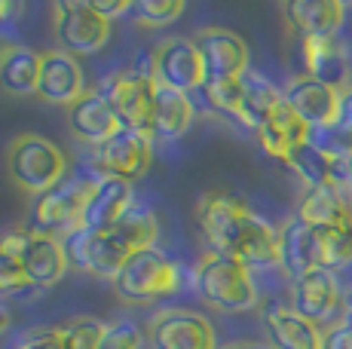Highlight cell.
<instances>
[{
  "label": "cell",
  "instance_id": "29",
  "mask_svg": "<svg viewBox=\"0 0 352 349\" xmlns=\"http://www.w3.org/2000/svg\"><path fill=\"white\" fill-rule=\"evenodd\" d=\"M208 107L214 113H221L230 123L248 129V113H245V98H242V83L239 80H221V83H206L202 86ZM252 132V129H248Z\"/></svg>",
  "mask_w": 352,
  "mask_h": 349
},
{
  "label": "cell",
  "instance_id": "14",
  "mask_svg": "<svg viewBox=\"0 0 352 349\" xmlns=\"http://www.w3.org/2000/svg\"><path fill=\"white\" fill-rule=\"evenodd\" d=\"M282 98L309 129H328V126L340 123V111H343V92L334 89L328 83L307 77H294L291 83L282 89Z\"/></svg>",
  "mask_w": 352,
  "mask_h": 349
},
{
  "label": "cell",
  "instance_id": "42",
  "mask_svg": "<svg viewBox=\"0 0 352 349\" xmlns=\"http://www.w3.org/2000/svg\"><path fill=\"white\" fill-rule=\"evenodd\" d=\"M346 196H349V203H352V163H349V187H346Z\"/></svg>",
  "mask_w": 352,
  "mask_h": 349
},
{
  "label": "cell",
  "instance_id": "27",
  "mask_svg": "<svg viewBox=\"0 0 352 349\" xmlns=\"http://www.w3.org/2000/svg\"><path fill=\"white\" fill-rule=\"evenodd\" d=\"M316 270H343L352 264V218L331 227H313Z\"/></svg>",
  "mask_w": 352,
  "mask_h": 349
},
{
  "label": "cell",
  "instance_id": "4",
  "mask_svg": "<svg viewBox=\"0 0 352 349\" xmlns=\"http://www.w3.org/2000/svg\"><path fill=\"white\" fill-rule=\"evenodd\" d=\"M187 285V273L178 260H172L160 248L135 251L126 267L117 273L113 288L117 297L126 304H151L160 297H172Z\"/></svg>",
  "mask_w": 352,
  "mask_h": 349
},
{
  "label": "cell",
  "instance_id": "6",
  "mask_svg": "<svg viewBox=\"0 0 352 349\" xmlns=\"http://www.w3.org/2000/svg\"><path fill=\"white\" fill-rule=\"evenodd\" d=\"M0 248L22 267V273H25V279L31 282V288L58 285V282L65 279V273L71 270L62 239L37 233V230H31V227L0 233Z\"/></svg>",
  "mask_w": 352,
  "mask_h": 349
},
{
  "label": "cell",
  "instance_id": "41",
  "mask_svg": "<svg viewBox=\"0 0 352 349\" xmlns=\"http://www.w3.org/2000/svg\"><path fill=\"white\" fill-rule=\"evenodd\" d=\"M227 349H270L267 344H233V346H227Z\"/></svg>",
  "mask_w": 352,
  "mask_h": 349
},
{
  "label": "cell",
  "instance_id": "1",
  "mask_svg": "<svg viewBox=\"0 0 352 349\" xmlns=\"http://www.w3.org/2000/svg\"><path fill=\"white\" fill-rule=\"evenodd\" d=\"M199 224L208 251L227 254L248 270H279V230L252 212L239 196L230 193H206L196 203Z\"/></svg>",
  "mask_w": 352,
  "mask_h": 349
},
{
  "label": "cell",
  "instance_id": "16",
  "mask_svg": "<svg viewBox=\"0 0 352 349\" xmlns=\"http://www.w3.org/2000/svg\"><path fill=\"white\" fill-rule=\"evenodd\" d=\"M67 129H71V135L80 141V144L86 147H101L107 138H113L120 129H123V123H120V117L113 113L111 102L104 98V92L101 89H89L80 102H74L67 107Z\"/></svg>",
  "mask_w": 352,
  "mask_h": 349
},
{
  "label": "cell",
  "instance_id": "20",
  "mask_svg": "<svg viewBox=\"0 0 352 349\" xmlns=\"http://www.w3.org/2000/svg\"><path fill=\"white\" fill-rule=\"evenodd\" d=\"M300 52H303L307 77L334 86V89H340V92L349 89L346 86L349 52L337 37H307V40H300Z\"/></svg>",
  "mask_w": 352,
  "mask_h": 349
},
{
  "label": "cell",
  "instance_id": "17",
  "mask_svg": "<svg viewBox=\"0 0 352 349\" xmlns=\"http://www.w3.org/2000/svg\"><path fill=\"white\" fill-rule=\"evenodd\" d=\"M86 74L77 56L62 49H50L43 52V68H40V86H37V98L50 104H65L71 107L74 102L86 95Z\"/></svg>",
  "mask_w": 352,
  "mask_h": 349
},
{
  "label": "cell",
  "instance_id": "11",
  "mask_svg": "<svg viewBox=\"0 0 352 349\" xmlns=\"http://www.w3.org/2000/svg\"><path fill=\"white\" fill-rule=\"evenodd\" d=\"M151 163H153V138L147 132L126 129V126L92 150V172L123 181L144 178Z\"/></svg>",
  "mask_w": 352,
  "mask_h": 349
},
{
  "label": "cell",
  "instance_id": "15",
  "mask_svg": "<svg viewBox=\"0 0 352 349\" xmlns=\"http://www.w3.org/2000/svg\"><path fill=\"white\" fill-rule=\"evenodd\" d=\"M199 46L202 65H206V83H221V80H239L252 68L248 43L236 31L227 28H202L193 37Z\"/></svg>",
  "mask_w": 352,
  "mask_h": 349
},
{
  "label": "cell",
  "instance_id": "40",
  "mask_svg": "<svg viewBox=\"0 0 352 349\" xmlns=\"http://www.w3.org/2000/svg\"><path fill=\"white\" fill-rule=\"evenodd\" d=\"M6 328H10V313H6L3 306H0V337L6 334Z\"/></svg>",
  "mask_w": 352,
  "mask_h": 349
},
{
  "label": "cell",
  "instance_id": "43",
  "mask_svg": "<svg viewBox=\"0 0 352 349\" xmlns=\"http://www.w3.org/2000/svg\"><path fill=\"white\" fill-rule=\"evenodd\" d=\"M349 315H352V291H349Z\"/></svg>",
  "mask_w": 352,
  "mask_h": 349
},
{
  "label": "cell",
  "instance_id": "35",
  "mask_svg": "<svg viewBox=\"0 0 352 349\" xmlns=\"http://www.w3.org/2000/svg\"><path fill=\"white\" fill-rule=\"evenodd\" d=\"M16 349H62V334L58 328H34V331L22 334Z\"/></svg>",
  "mask_w": 352,
  "mask_h": 349
},
{
  "label": "cell",
  "instance_id": "44",
  "mask_svg": "<svg viewBox=\"0 0 352 349\" xmlns=\"http://www.w3.org/2000/svg\"><path fill=\"white\" fill-rule=\"evenodd\" d=\"M3 49H6V46H0V56H3Z\"/></svg>",
  "mask_w": 352,
  "mask_h": 349
},
{
  "label": "cell",
  "instance_id": "24",
  "mask_svg": "<svg viewBox=\"0 0 352 349\" xmlns=\"http://www.w3.org/2000/svg\"><path fill=\"white\" fill-rule=\"evenodd\" d=\"M43 52L31 46H6L0 56V89L10 95H37Z\"/></svg>",
  "mask_w": 352,
  "mask_h": 349
},
{
  "label": "cell",
  "instance_id": "32",
  "mask_svg": "<svg viewBox=\"0 0 352 349\" xmlns=\"http://www.w3.org/2000/svg\"><path fill=\"white\" fill-rule=\"evenodd\" d=\"M319 150H324L331 159H343V163H352V132L343 123L328 126V129H313L309 135Z\"/></svg>",
  "mask_w": 352,
  "mask_h": 349
},
{
  "label": "cell",
  "instance_id": "12",
  "mask_svg": "<svg viewBox=\"0 0 352 349\" xmlns=\"http://www.w3.org/2000/svg\"><path fill=\"white\" fill-rule=\"evenodd\" d=\"M153 80L178 92H196L206 86V65L199 46L190 37H168L153 46Z\"/></svg>",
  "mask_w": 352,
  "mask_h": 349
},
{
  "label": "cell",
  "instance_id": "18",
  "mask_svg": "<svg viewBox=\"0 0 352 349\" xmlns=\"http://www.w3.org/2000/svg\"><path fill=\"white\" fill-rule=\"evenodd\" d=\"M135 203L132 196V181L123 178H111V174H98L96 187L89 193V203L83 212V227L80 230H111L120 218L126 214V209Z\"/></svg>",
  "mask_w": 352,
  "mask_h": 349
},
{
  "label": "cell",
  "instance_id": "8",
  "mask_svg": "<svg viewBox=\"0 0 352 349\" xmlns=\"http://www.w3.org/2000/svg\"><path fill=\"white\" fill-rule=\"evenodd\" d=\"M52 34L62 52L92 56L111 43L113 22L92 6V0H58L52 3Z\"/></svg>",
  "mask_w": 352,
  "mask_h": 349
},
{
  "label": "cell",
  "instance_id": "21",
  "mask_svg": "<svg viewBox=\"0 0 352 349\" xmlns=\"http://www.w3.org/2000/svg\"><path fill=\"white\" fill-rule=\"evenodd\" d=\"M254 135H257V141H261V147H263L267 157L279 159V163H288L291 153L309 141L313 129H309V126L303 123V120L297 117L285 102H282L267 120H263L261 129H257Z\"/></svg>",
  "mask_w": 352,
  "mask_h": 349
},
{
  "label": "cell",
  "instance_id": "22",
  "mask_svg": "<svg viewBox=\"0 0 352 349\" xmlns=\"http://www.w3.org/2000/svg\"><path fill=\"white\" fill-rule=\"evenodd\" d=\"M282 12L291 28L300 34V40L337 37V31L343 28V19H346V6L340 0H291Z\"/></svg>",
  "mask_w": 352,
  "mask_h": 349
},
{
  "label": "cell",
  "instance_id": "26",
  "mask_svg": "<svg viewBox=\"0 0 352 349\" xmlns=\"http://www.w3.org/2000/svg\"><path fill=\"white\" fill-rule=\"evenodd\" d=\"M297 218L309 227H331L352 218V203L337 184L307 187L297 203Z\"/></svg>",
  "mask_w": 352,
  "mask_h": 349
},
{
  "label": "cell",
  "instance_id": "30",
  "mask_svg": "<svg viewBox=\"0 0 352 349\" xmlns=\"http://www.w3.org/2000/svg\"><path fill=\"white\" fill-rule=\"evenodd\" d=\"M58 334H62V349H101L107 322L83 315V319H74L65 328H58Z\"/></svg>",
  "mask_w": 352,
  "mask_h": 349
},
{
  "label": "cell",
  "instance_id": "38",
  "mask_svg": "<svg viewBox=\"0 0 352 349\" xmlns=\"http://www.w3.org/2000/svg\"><path fill=\"white\" fill-rule=\"evenodd\" d=\"M16 16H22V6L10 3V0H0V28H6Z\"/></svg>",
  "mask_w": 352,
  "mask_h": 349
},
{
  "label": "cell",
  "instance_id": "36",
  "mask_svg": "<svg viewBox=\"0 0 352 349\" xmlns=\"http://www.w3.org/2000/svg\"><path fill=\"white\" fill-rule=\"evenodd\" d=\"M322 349H352V315L322 331Z\"/></svg>",
  "mask_w": 352,
  "mask_h": 349
},
{
  "label": "cell",
  "instance_id": "10",
  "mask_svg": "<svg viewBox=\"0 0 352 349\" xmlns=\"http://www.w3.org/2000/svg\"><path fill=\"white\" fill-rule=\"evenodd\" d=\"M104 98L111 102L113 113L126 129H138L151 135V117H153V95H157V80L126 68L113 71L104 83L98 86Z\"/></svg>",
  "mask_w": 352,
  "mask_h": 349
},
{
  "label": "cell",
  "instance_id": "5",
  "mask_svg": "<svg viewBox=\"0 0 352 349\" xmlns=\"http://www.w3.org/2000/svg\"><path fill=\"white\" fill-rule=\"evenodd\" d=\"M6 169H10L12 184L31 196L46 193L71 172L62 147L43 135H34V132L12 138L10 153H6Z\"/></svg>",
  "mask_w": 352,
  "mask_h": 349
},
{
  "label": "cell",
  "instance_id": "33",
  "mask_svg": "<svg viewBox=\"0 0 352 349\" xmlns=\"http://www.w3.org/2000/svg\"><path fill=\"white\" fill-rule=\"evenodd\" d=\"M144 334L135 322H107V334L101 349H144Z\"/></svg>",
  "mask_w": 352,
  "mask_h": 349
},
{
  "label": "cell",
  "instance_id": "23",
  "mask_svg": "<svg viewBox=\"0 0 352 349\" xmlns=\"http://www.w3.org/2000/svg\"><path fill=\"white\" fill-rule=\"evenodd\" d=\"M193 98L187 92L168 89L157 83L153 95V117H151V138L153 141H178L190 132L193 126Z\"/></svg>",
  "mask_w": 352,
  "mask_h": 349
},
{
  "label": "cell",
  "instance_id": "19",
  "mask_svg": "<svg viewBox=\"0 0 352 349\" xmlns=\"http://www.w3.org/2000/svg\"><path fill=\"white\" fill-rule=\"evenodd\" d=\"M263 331L270 349H322V328L297 315L288 304H270L263 310Z\"/></svg>",
  "mask_w": 352,
  "mask_h": 349
},
{
  "label": "cell",
  "instance_id": "2",
  "mask_svg": "<svg viewBox=\"0 0 352 349\" xmlns=\"http://www.w3.org/2000/svg\"><path fill=\"white\" fill-rule=\"evenodd\" d=\"M190 285L196 297L218 313H245L254 310L261 300L254 270H248L242 260L218 251L202 254L190 273Z\"/></svg>",
  "mask_w": 352,
  "mask_h": 349
},
{
  "label": "cell",
  "instance_id": "31",
  "mask_svg": "<svg viewBox=\"0 0 352 349\" xmlns=\"http://www.w3.org/2000/svg\"><path fill=\"white\" fill-rule=\"evenodd\" d=\"M129 16L144 28H166L184 16V3L181 0H135Z\"/></svg>",
  "mask_w": 352,
  "mask_h": 349
},
{
  "label": "cell",
  "instance_id": "7",
  "mask_svg": "<svg viewBox=\"0 0 352 349\" xmlns=\"http://www.w3.org/2000/svg\"><path fill=\"white\" fill-rule=\"evenodd\" d=\"M288 306L316 328L328 331L349 315V294H343L337 273L309 270L288 282Z\"/></svg>",
  "mask_w": 352,
  "mask_h": 349
},
{
  "label": "cell",
  "instance_id": "37",
  "mask_svg": "<svg viewBox=\"0 0 352 349\" xmlns=\"http://www.w3.org/2000/svg\"><path fill=\"white\" fill-rule=\"evenodd\" d=\"M92 6H96L104 19H111V22L132 12V0H92Z\"/></svg>",
  "mask_w": 352,
  "mask_h": 349
},
{
  "label": "cell",
  "instance_id": "39",
  "mask_svg": "<svg viewBox=\"0 0 352 349\" xmlns=\"http://www.w3.org/2000/svg\"><path fill=\"white\" fill-rule=\"evenodd\" d=\"M340 123L346 126V129L352 132V86L346 92H343V111H340Z\"/></svg>",
  "mask_w": 352,
  "mask_h": 349
},
{
  "label": "cell",
  "instance_id": "9",
  "mask_svg": "<svg viewBox=\"0 0 352 349\" xmlns=\"http://www.w3.org/2000/svg\"><path fill=\"white\" fill-rule=\"evenodd\" d=\"M65 243V254H67V264L71 270L80 273H92V276L101 279H117V273L126 267V260L132 258V245L120 236L117 230H77L71 233Z\"/></svg>",
  "mask_w": 352,
  "mask_h": 349
},
{
  "label": "cell",
  "instance_id": "25",
  "mask_svg": "<svg viewBox=\"0 0 352 349\" xmlns=\"http://www.w3.org/2000/svg\"><path fill=\"white\" fill-rule=\"evenodd\" d=\"M279 270L288 276V282L316 270L313 227L303 224L297 214L279 227Z\"/></svg>",
  "mask_w": 352,
  "mask_h": 349
},
{
  "label": "cell",
  "instance_id": "3",
  "mask_svg": "<svg viewBox=\"0 0 352 349\" xmlns=\"http://www.w3.org/2000/svg\"><path fill=\"white\" fill-rule=\"evenodd\" d=\"M96 181H98L96 172L77 169V172H67L46 193L34 196L31 230L56 236V239H67L71 233H77L83 227V212H86V203H89V193L96 187Z\"/></svg>",
  "mask_w": 352,
  "mask_h": 349
},
{
  "label": "cell",
  "instance_id": "28",
  "mask_svg": "<svg viewBox=\"0 0 352 349\" xmlns=\"http://www.w3.org/2000/svg\"><path fill=\"white\" fill-rule=\"evenodd\" d=\"M242 83V98H245V113H248V129L257 132L261 123L276 111L285 98H282V89L273 83L270 77H263L261 71L248 68L245 74L239 77Z\"/></svg>",
  "mask_w": 352,
  "mask_h": 349
},
{
  "label": "cell",
  "instance_id": "34",
  "mask_svg": "<svg viewBox=\"0 0 352 349\" xmlns=\"http://www.w3.org/2000/svg\"><path fill=\"white\" fill-rule=\"evenodd\" d=\"M22 291H34L31 282L25 279L22 267L0 248V294H12V297H19Z\"/></svg>",
  "mask_w": 352,
  "mask_h": 349
},
{
  "label": "cell",
  "instance_id": "13",
  "mask_svg": "<svg viewBox=\"0 0 352 349\" xmlns=\"http://www.w3.org/2000/svg\"><path fill=\"white\" fill-rule=\"evenodd\" d=\"M151 349H218L214 325L193 310H160L147 328Z\"/></svg>",
  "mask_w": 352,
  "mask_h": 349
}]
</instances>
